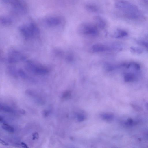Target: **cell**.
<instances>
[{
    "mask_svg": "<svg viewBox=\"0 0 148 148\" xmlns=\"http://www.w3.org/2000/svg\"><path fill=\"white\" fill-rule=\"evenodd\" d=\"M21 144L23 146V147L25 148L28 147V146L24 143L22 142L21 143Z\"/></svg>",
    "mask_w": 148,
    "mask_h": 148,
    "instance_id": "21",
    "label": "cell"
},
{
    "mask_svg": "<svg viewBox=\"0 0 148 148\" xmlns=\"http://www.w3.org/2000/svg\"><path fill=\"white\" fill-rule=\"evenodd\" d=\"M79 30L80 32L86 34L96 35L98 32L97 26L89 23H82L79 27Z\"/></svg>",
    "mask_w": 148,
    "mask_h": 148,
    "instance_id": "4",
    "label": "cell"
},
{
    "mask_svg": "<svg viewBox=\"0 0 148 148\" xmlns=\"http://www.w3.org/2000/svg\"><path fill=\"white\" fill-rule=\"evenodd\" d=\"M25 68L28 71L38 75H45L49 72V70L46 67L36 65L30 61H27Z\"/></svg>",
    "mask_w": 148,
    "mask_h": 148,
    "instance_id": "3",
    "label": "cell"
},
{
    "mask_svg": "<svg viewBox=\"0 0 148 148\" xmlns=\"http://www.w3.org/2000/svg\"><path fill=\"white\" fill-rule=\"evenodd\" d=\"M125 124L129 126H132L134 124V121L131 118H128L125 122Z\"/></svg>",
    "mask_w": 148,
    "mask_h": 148,
    "instance_id": "16",
    "label": "cell"
},
{
    "mask_svg": "<svg viewBox=\"0 0 148 148\" xmlns=\"http://www.w3.org/2000/svg\"><path fill=\"white\" fill-rule=\"evenodd\" d=\"M0 108L1 109H2L3 111H5V112H12L13 111L12 110L11 108L7 106H1Z\"/></svg>",
    "mask_w": 148,
    "mask_h": 148,
    "instance_id": "15",
    "label": "cell"
},
{
    "mask_svg": "<svg viewBox=\"0 0 148 148\" xmlns=\"http://www.w3.org/2000/svg\"><path fill=\"white\" fill-rule=\"evenodd\" d=\"M135 79L134 75L131 73H126L124 76V80L125 82H130L134 81Z\"/></svg>",
    "mask_w": 148,
    "mask_h": 148,
    "instance_id": "8",
    "label": "cell"
},
{
    "mask_svg": "<svg viewBox=\"0 0 148 148\" xmlns=\"http://www.w3.org/2000/svg\"><path fill=\"white\" fill-rule=\"evenodd\" d=\"M33 138L32 139L33 140L37 139H38L39 136L38 134L36 132H34L32 135Z\"/></svg>",
    "mask_w": 148,
    "mask_h": 148,
    "instance_id": "17",
    "label": "cell"
},
{
    "mask_svg": "<svg viewBox=\"0 0 148 148\" xmlns=\"http://www.w3.org/2000/svg\"><path fill=\"white\" fill-rule=\"evenodd\" d=\"M128 68L132 67V68L137 70H139L140 69V65L135 62H132L128 64H126V66Z\"/></svg>",
    "mask_w": 148,
    "mask_h": 148,
    "instance_id": "10",
    "label": "cell"
},
{
    "mask_svg": "<svg viewBox=\"0 0 148 148\" xmlns=\"http://www.w3.org/2000/svg\"></svg>",
    "mask_w": 148,
    "mask_h": 148,
    "instance_id": "22",
    "label": "cell"
},
{
    "mask_svg": "<svg viewBox=\"0 0 148 148\" xmlns=\"http://www.w3.org/2000/svg\"><path fill=\"white\" fill-rule=\"evenodd\" d=\"M92 49L94 52H102L105 50L106 47L103 45L97 44L94 45L93 46Z\"/></svg>",
    "mask_w": 148,
    "mask_h": 148,
    "instance_id": "9",
    "label": "cell"
},
{
    "mask_svg": "<svg viewBox=\"0 0 148 148\" xmlns=\"http://www.w3.org/2000/svg\"><path fill=\"white\" fill-rule=\"evenodd\" d=\"M127 33L125 31L119 30L118 31L117 38L123 37L127 36Z\"/></svg>",
    "mask_w": 148,
    "mask_h": 148,
    "instance_id": "13",
    "label": "cell"
},
{
    "mask_svg": "<svg viewBox=\"0 0 148 148\" xmlns=\"http://www.w3.org/2000/svg\"><path fill=\"white\" fill-rule=\"evenodd\" d=\"M130 50L131 52L134 53L140 54L143 52V50L139 47L132 46L130 48Z\"/></svg>",
    "mask_w": 148,
    "mask_h": 148,
    "instance_id": "12",
    "label": "cell"
},
{
    "mask_svg": "<svg viewBox=\"0 0 148 148\" xmlns=\"http://www.w3.org/2000/svg\"><path fill=\"white\" fill-rule=\"evenodd\" d=\"M2 128L4 130L10 132H14V128L11 126L6 123H4L2 126Z\"/></svg>",
    "mask_w": 148,
    "mask_h": 148,
    "instance_id": "11",
    "label": "cell"
},
{
    "mask_svg": "<svg viewBox=\"0 0 148 148\" xmlns=\"http://www.w3.org/2000/svg\"><path fill=\"white\" fill-rule=\"evenodd\" d=\"M85 7L88 11L92 12H96L99 10V8L97 5L91 3L86 4Z\"/></svg>",
    "mask_w": 148,
    "mask_h": 148,
    "instance_id": "7",
    "label": "cell"
},
{
    "mask_svg": "<svg viewBox=\"0 0 148 148\" xmlns=\"http://www.w3.org/2000/svg\"><path fill=\"white\" fill-rule=\"evenodd\" d=\"M78 120L79 121H82L84 120V116L82 115H79L78 116Z\"/></svg>",
    "mask_w": 148,
    "mask_h": 148,
    "instance_id": "19",
    "label": "cell"
},
{
    "mask_svg": "<svg viewBox=\"0 0 148 148\" xmlns=\"http://www.w3.org/2000/svg\"><path fill=\"white\" fill-rule=\"evenodd\" d=\"M25 59V56L15 50H12L9 53L7 60L9 63H14Z\"/></svg>",
    "mask_w": 148,
    "mask_h": 148,
    "instance_id": "5",
    "label": "cell"
},
{
    "mask_svg": "<svg viewBox=\"0 0 148 148\" xmlns=\"http://www.w3.org/2000/svg\"><path fill=\"white\" fill-rule=\"evenodd\" d=\"M0 143L2 145H8V144L2 140L0 139Z\"/></svg>",
    "mask_w": 148,
    "mask_h": 148,
    "instance_id": "20",
    "label": "cell"
},
{
    "mask_svg": "<svg viewBox=\"0 0 148 148\" xmlns=\"http://www.w3.org/2000/svg\"><path fill=\"white\" fill-rule=\"evenodd\" d=\"M141 44L146 48L148 50V43L145 41H142L140 42Z\"/></svg>",
    "mask_w": 148,
    "mask_h": 148,
    "instance_id": "18",
    "label": "cell"
},
{
    "mask_svg": "<svg viewBox=\"0 0 148 148\" xmlns=\"http://www.w3.org/2000/svg\"><path fill=\"white\" fill-rule=\"evenodd\" d=\"M93 20L95 25L101 28H104L106 25V23L104 20L101 17L99 16H96L94 17Z\"/></svg>",
    "mask_w": 148,
    "mask_h": 148,
    "instance_id": "6",
    "label": "cell"
},
{
    "mask_svg": "<svg viewBox=\"0 0 148 148\" xmlns=\"http://www.w3.org/2000/svg\"><path fill=\"white\" fill-rule=\"evenodd\" d=\"M115 6L123 13L127 18L132 19H138L141 14L137 7L125 0H116Z\"/></svg>",
    "mask_w": 148,
    "mask_h": 148,
    "instance_id": "1",
    "label": "cell"
},
{
    "mask_svg": "<svg viewBox=\"0 0 148 148\" xmlns=\"http://www.w3.org/2000/svg\"><path fill=\"white\" fill-rule=\"evenodd\" d=\"M20 31L24 37L29 39L38 36L39 33L38 29L33 24L23 26L20 29Z\"/></svg>",
    "mask_w": 148,
    "mask_h": 148,
    "instance_id": "2",
    "label": "cell"
},
{
    "mask_svg": "<svg viewBox=\"0 0 148 148\" xmlns=\"http://www.w3.org/2000/svg\"><path fill=\"white\" fill-rule=\"evenodd\" d=\"M102 116L103 119L108 121L112 120L114 117L113 115L112 114H103Z\"/></svg>",
    "mask_w": 148,
    "mask_h": 148,
    "instance_id": "14",
    "label": "cell"
}]
</instances>
